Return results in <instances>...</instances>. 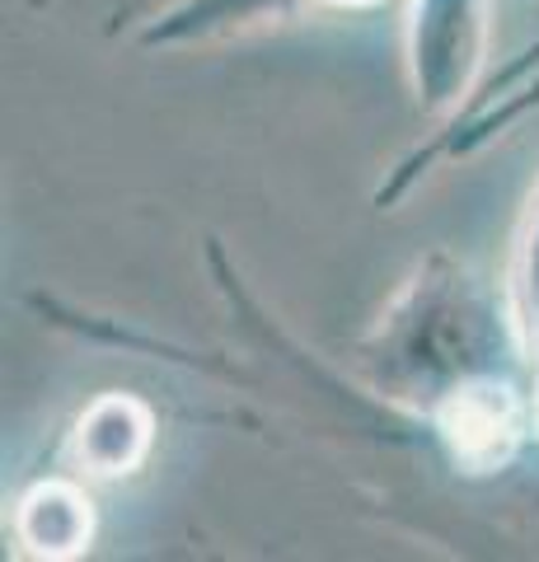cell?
<instances>
[{
  "label": "cell",
  "mask_w": 539,
  "mask_h": 562,
  "mask_svg": "<svg viewBox=\"0 0 539 562\" xmlns=\"http://www.w3.org/2000/svg\"><path fill=\"white\" fill-rule=\"evenodd\" d=\"M14 535L33 558H76L94 539L90 497L76 483H38L14 512Z\"/></svg>",
  "instance_id": "3"
},
{
  "label": "cell",
  "mask_w": 539,
  "mask_h": 562,
  "mask_svg": "<svg viewBox=\"0 0 539 562\" xmlns=\"http://www.w3.org/2000/svg\"><path fill=\"white\" fill-rule=\"evenodd\" d=\"M334 5H371V0H334Z\"/></svg>",
  "instance_id": "5"
},
{
  "label": "cell",
  "mask_w": 539,
  "mask_h": 562,
  "mask_svg": "<svg viewBox=\"0 0 539 562\" xmlns=\"http://www.w3.org/2000/svg\"><path fill=\"white\" fill-rule=\"evenodd\" d=\"M155 436V417L142 398L132 394H103L76 422V460L99 473V479H117L132 473L146 460Z\"/></svg>",
  "instance_id": "2"
},
{
  "label": "cell",
  "mask_w": 539,
  "mask_h": 562,
  "mask_svg": "<svg viewBox=\"0 0 539 562\" xmlns=\"http://www.w3.org/2000/svg\"><path fill=\"white\" fill-rule=\"evenodd\" d=\"M493 0H413L408 80L427 113H460L489 66Z\"/></svg>",
  "instance_id": "1"
},
{
  "label": "cell",
  "mask_w": 539,
  "mask_h": 562,
  "mask_svg": "<svg viewBox=\"0 0 539 562\" xmlns=\"http://www.w3.org/2000/svg\"><path fill=\"white\" fill-rule=\"evenodd\" d=\"M507 295H512L516 347H520V357H526L530 375H535V422H539V188L530 192L526 221H520V235H516Z\"/></svg>",
  "instance_id": "4"
}]
</instances>
